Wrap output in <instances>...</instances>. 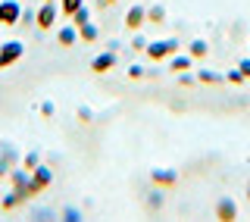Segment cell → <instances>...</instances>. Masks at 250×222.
Segmentation results:
<instances>
[{
    "label": "cell",
    "mask_w": 250,
    "mask_h": 222,
    "mask_svg": "<svg viewBox=\"0 0 250 222\" xmlns=\"http://www.w3.org/2000/svg\"><path fill=\"white\" fill-rule=\"evenodd\" d=\"M147 60H153V63H163V60H169L172 53H178V41L175 38H163V41H147Z\"/></svg>",
    "instance_id": "1"
},
{
    "label": "cell",
    "mask_w": 250,
    "mask_h": 222,
    "mask_svg": "<svg viewBox=\"0 0 250 222\" xmlns=\"http://www.w3.org/2000/svg\"><path fill=\"white\" fill-rule=\"evenodd\" d=\"M10 185H13L16 197H19L22 203L35 197V194H31V172H28V169H13V172H10Z\"/></svg>",
    "instance_id": "2"
},
{
    "label": "cell",
    "mask_w": 250,
    "mask_h": 222,
    "mask_svg": "<svg viewBox=\"0 0 250 222\" xmlns=\"http://www.w3.org/2000/svg\"><path fill=\"white\" fill-rule=\"evenodd\" d=\"M50 181H53V169L47 163H38L35 169H31V194H41V191H47L50 188Z\"/></svg>",
    "instance_id": "3"
},
{
    "label": "cell",
    "mask_w": 250,
    "mask_h": 222,
    "mask_svg": "<svg viewBox=\"0 0 250 222\" xmlns=\"http://www.w3.org/2000/svg\"><path fill=\"white\" fill-rule=\"evenodd\" d=\"M22 53H25V44L22 41H6V44H0V69H6V66H13V63H19L22 60Z\"/></svg>",
    "instance_id": "4"
},
{
    "label": "cell",
    "mask_w": 250,
    "mask_h": 222,
    "mask_svg": "<svg viewBox=\"0 0 250 222\" xmlns=\"http://www.w3.org/2000/svg\"><path fill=\"white\" fill-rule=\"evenodd\" d=\"M19 16H22L19 0H0V25H6V28L19 25Z\"/></svg>",
    "instance_id": "5"
},
{
    "label": "cell",
    "mask_w": 250,
    "mask_h": 222,
    "mask_svg": "<svg viewBox=\"0 0 250 222\" xmlns=\"http://www.w3.org/2000/svg\"><path fill=\"white\" fill-rule=\"evenodd\" d=\"M53 22H57V3H47L44 0V6L35 13V25L41 31H47V28H53Z\"/></svg>",
    "instance_id": "6"
},
{
    "label": "cell",
    "mask_w": 250,
    "mask_h": 222,
    "mask_svg": "<svg viewBox=\"0 0 250 222\" xmlns=\"http://www.w3.org/2000/svg\"><path fill=\"white\" fill-rule=\"evenodd\" d=\"M216 219L219 222H234L238 219V203H234L231 197H222V200L216 203Z\"/></svg>",
    "instance_id": "7"
},
{
    "label": "cell",
    "mask_w": 250,
    "mask_h": 222,
    "mask_svg": "<svg viewBox=\"0 0 250 222\" xmlns=\"http://www.w3.org/2000/svg\"><path fill=\"white\" fill-rule=\"evenodd\" d=\"M144 22H147V10H144V6H141V3H135V6H131L128 13H125V28L138 31L141 25H144Z\"/></svg>",
    "instance_id": "8"
},
{
    "label": "cell",
    "mask_w": 250,
    "mask_h": 222,
    "mask_svg": "<svg viewBox=\"0 0 250 222\" xmlns=\"http://www.w3.org/2000/svg\"><path fill=\"white\" fill-rule=\"evenodd\" d=\"M150 181H153L156 188H172L178 181V172L175 169H153L150 172Z\"/></svg>",
    "instance_id": "9"
},
{
    "label": "cell",
    "mask_w": 250,
    "mask_h": 222,
    "mask_svg": "<svg viewBox=\"0 0 250 222\" xmlns=\"http://www.w3.org/2000/svg\"><path fill=\"white\" fill-rule=\"evenodd\" d=\"M116 66V53H97V57L91 60V72H109V69Z\"/></svg>",
    "instance_id": "10"
},
{
    "label": "cell",
    "mask_w": 250,
    "mask_h": 222,
    "mask_svg": "<svg viewBox=\"0 0 250 222\" xmlns=\"http://www.w3.org/2000/svg\"><path fill=\"white\" fill-rule=\"evenodd\" d=\"M13 163H16V154H13V147L0 144V178H3V176H10V172H13Z\"/></svg>",
    "instance_id": "11"
},
{
    "label": "cell",
    "mask_w": 250,
    "mask_h": 222,
    "mask_svg": "<svg viewBox=\"0 0 250 222\" xmlns=\"http://www.w3.org/2000/svg\"><path fill=\"white\" fill-rule=\"evenodd\" d=\"M57 41H60V47H72V44L78 41V28H75V25L60 28V31H57Z\"/></svg>",
    "instance_id": "12"
},
{
    "label": "cell",
    "mask_w": 250,
    "mask_h": 222,
    "mask_svg": "<svg viewBox=\"0 0 250 222\" xmlns=\"http://www.w3.org/2000/svg\"><path fill=\"white\" fill-rule=\"evenodd\" d=\"M188 53H191V60H200V57H207V53H209V44L203 41V38H194L191 47H188Z\"/></svg>",
    "instance_id": "13"
},
{
    "label": "cell",
    "mask_w": 250,
    "mask_h": 222,
    "mask_svg": "<svg viewBox=\"0 0 250 222\" xmlns=\"http://www.w3.org/2000/svg\"><path fill=\"white\" fill-rule=\"evenodd\" d=\"M169 69L172 72H188L191 69V53L188 57H169Z\"/></svg>",
    "instance_id": "14"
},
{
    "label": "cell",
    "mask_w": 250,
    "mask_h": 222,
    "mask_svg": "<svg viewBox=\"0 0 250 222\" xmlns=\"http://www.w3.org/2000/svg\"><path fill=\"white\" fill-rule=\"evenodd\" d=\"M97 35H100V31H97V25H94V22H88V25L78 28V38H82L84 44H94V41H97Z\"/></svg>",
    "instance_id": "15"
},
{
    "label": "cell",
    "mask_w": 250,
    "mask_h": 222,
    "mask_svg": "<svg viewBox=\"0 0 250 222\" xmlns=\"http://www.w3.org/2000/svg\"><path fill=\"white\" fill-rule=\"evenodd\" d=\"M197 82H203V85H219V82H225V75L213 72V69H200V72H197Z\"/></svg>",
    "instance_id": "16"
},
{
    "label": "cell",
    "mask_w": 250,
    "mask_h": 222,
    "mask_svg": "<svg viewBox=\"0 0 250 222\" xmlns=\"http://www.w3.org/2000/svg\"><path fill=\"white\" fill-rule=\"evenodd\" d=\"M88 22H91V10H88V6H78V10L72 13V25L82 28V25H88Z\"/></svg>",
    "instance_id": "17"
},
{
    "label": "cell",
    "mask_w": 250,
    "mask_h": 222,
    "mask_svg": "<svg viewBox=\"0 0 250 222\" xmlns=\"http://www.w3.org/2000/svg\"><path fill=\"white\" fill-rule=\"evenodd\" d=\"M78 6H84V0H60V13L69 16V19H72V13L78 10Z\"/></svg>",
    "instance_id": "18"
},
{
    "label": "cell",
    "mask_w": 250,
    "mask_h": 222,
    "mask_svg": "<svg viewBox=\"0 0 250 222\" xmlns=\"http://www.w3.org/2000/svg\"><path fill=\"white\" fill-rule=\"evenodd\" d=\"M163 19H166V10H163V6H150V10H147V22H156V25H160Z\"/></svg>",
    "instance_id": "19"
},
{
    "label": "cell",
    "mask_w": 250,
    "mask_h": 222,
    "mask_svg": "<svg viewBox=\"0 0 250 222\" xmlns=\"http://www.w3.org/2000/svg\"><path fill=\"white\" fill-rule=\"evenodd\" d=\"M38 163H41V154H25V156H22V169H28V172L35 169Z\"/></svg>",
    "instance_id": "20"
},
{
    "label": "cell",
    "mask_w": 250,
    "mask_h": 222,
    "mask_svg": "<svg viewBox=\"0 0 250 222\" xmlns=\"http://www.w3.org/2000/svg\"><path fill=\"white\" fill-rule=\"evenodd\" d=\"M19 197H16V191H10V194H3V203H0V207H3V210H16V207H19Z\"/></svg>",
    "instance_id": "21"
},
{
    "label": "cell",
    "mask_w": 250,
    "mask_h": 222,
    "mask_svg": "<svg viewBox=\"0 0 250 222\" xmlns=\"http://www.w3.org/2000/svg\"><path fill=\"white\" fill-rule=\"evenodd\" d=\"M147 207H150V210H160V207H163V194H160V191L147 194Z\"/></svg>",
    "instance_id": "22"
},
{
    "label": "cell",
    "mask_w": 250,
    "mask_h": 222,
    "mask_svg": "<svg viewBox=\"0 0 250 222\" xmlns=\"http://www.w3.org/2000/svg\"><path fill=\"white\" fill-rule=\"evenodd\" d=\"M62 222H82V213L72 210V207H69V210H62Z\"/></svg>",
    "instance_id": "23"
},
{
    "label": "cell",
    "mask_w": 250,
    "mask_h": 222,
    "mask_svg": "<svg viewBox=\"0 0 250 222\" xmlns=\"http://www.w3.org/2000/svg\"><path fill=\"white\" fill-rule=\"evenodd\" d=\"M225 82H231V85H241V82H247V78L241 75V69H231V72L225 75Z\"/></svg>",
    "instance_id": "24"
},
{
    "label": "cell",
    "mask_w": 250,
    "mask_h": 222,
    "mask_svg": "<svg viewBox=\"0 0 250 222\" xmlns=\"http://www.w3.org/2000/svg\"><path fill=\"white\" fill-rule=\"evenodd\" d=\"M131 47H135V50H147V38L144 35H135V38H131Z\"/></svg>",
    "instance_id": "25"
},
{
    "label": "cell",
    "mask_w": 250,
    "mask_h": 222,
    "mask_svg": "<svg viewBox=\"0 0 250 222\" xmlns=\"http://www.w3.org/2000/svg\"><path fill=\"white\" fill-rule=\"evenodd\" d=\"M19 22H22V25H31V22H35V13H31V10H22Z\"/></svg>",
    "instance_id": "26"
},
{
    "label": "cell",
    "mask_w": 250,
    "mask_h": 222,
    "mask_svg": "<svg viewBox=\"0 0 250 222\" xmlns=\"http://www.w3.org/2000/svg\"><path fill=\"white\" fill-rule=\"evenodd\" d=\"M178 75H182V78H178L182 85H194V82H197V75H191V72H178Z\"/></svg>",
    "instance_id": "27"
},
{
    "label": "cell",
    "mask_w": 250,
    "mask_h": 222,
    "mask_svg": "<svg viewBox=\"0 0 250 222\" xmlns=\"http://www.w3.org/2000/svg\"><path fill=\"white\" fill-rule=\"evenodd\" d=\"M238 69H241V75H244V78H250V60H241Z\"/></svg>",
    "instance_id": "28"
},
{
    "label": "cell",
    "mask_w": 250,
    "mask_h": 222,
    "mask_svg": "<svg viewBox=\"0 0 250 222\" xmlns=\"http://www.w3.org/2000/svg\"><path fill=\"white\" fill-rule=\"evenodd\" d=\"M141 75H144V69H141V66H128V78H141Z\"/></svg>",
    "instance_id": "29"
},
{
    "label": "cell",
    "mask_w": 250,
    "mask_h": 222,
    "mask_svg": "<svg viewBox=\"0 0 250 222\" xmlns=\"http://www.w3.org/2000/svg\"><path fill=\"white\" fill-rule=\"evenodd\" d=\"M100 3H104V6H109V3H116V0H100Z\"/></svg>",
    "instance_id": "30"
},
{
    "label": "cell",
    "mask_w": 250,
    "mask_h": 222,
    "mask_svg": "<svg viewBox=\"0 0 250 222\" xmlns=\"http://www.w3.org/2000/svg\"><path fill=\"white\" fill-rule=\"evenodd\" d=\"M247 194H250V185H247Z\"/></svg>",
    "instance_id": "31"
},
{
    "label": "cell",
    "mask_w": 250,
    "mask_h": 222,
    "mask_svg": "<svg viewBox=\"0 0 250 222\" xmlns=\"http://www.w3.org/2000/svg\"><path fill=\"white\" fill-rule=\"evenodd\" d=\"M47 3H53V0H47Z\"/></svg>",
    "instance_id": "32"
}]
</instances>
